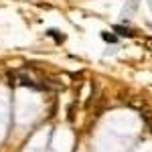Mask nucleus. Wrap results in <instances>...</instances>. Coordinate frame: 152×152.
<instances>
[{"label": "nucleus", "mask_w": 152, "mask_h": 152, "mask_svg": "<svg viewBox=\"0 0 152 152\" xmlns=\"http://www.w3.org/2000/svg\"><path fill=\"white\" fill-rule=\"evenodd\" d=\"M14 83H16V77L12 73H8V85H14Z\"/></svg>", "instance_id": "20e7f679"}, {"label": "nucleus", "mask_w": 152, "mask_h": 152, "mask_svg": "<svg viewBox=\"0 0 152 152\" xmlns=\"http://www.w3.org/2000/svg\"><path fill=\"white\" fill-rule=\"evenodd\" d=\"M102 39H104L105 43H116V41H118V37L112 35V33H102Z\"/></svg>", "instance_id": "7ed1b4c3"}, {"label": "nucleus", "mask_w": 152, "mask_h": 152, "mask_svg": "<svg viewBox=\"0 0 152 152\" xmlns=\"http://www.w3.org/2000/svg\"><path fill=\"white\" fill-rule=\"evenodd\" d=\"M114 33H118L120 37H134V33L130 28H126V26H122V24H116L114 26Z\"/></svg>", "instance_id": "f257e3e1"}, {"label": "nucleus", "mask_w": 152, "mask_h": 152, "mask_svg": "<svg viewBox=\"0 0 152 152\" xmlns=\"http://www.w3.org/2000/svg\"><path fill=\"white\" fill-rule=\"evenodd\" d=\"M47 35H49V37H53V39H55L57 43H63V41H65V35H59V33L55 31V28H51V31H47Z\"/></svg>", "instance_id": "f03ea898"}, {"label": "nucleus", "mask_w": 152, "mask_h": 152, "mask_svg": "<svg viewBox=\"0 0 152 152\" xmlns=\"http://www.w3.org/2000/svg\"><path fill=\"white\" fill-rule=\"evenodd\" d=\"M148 4H150V8H152V0H148Z\"/></svg>", "instance_id": "39448f33"}]
</instances>
